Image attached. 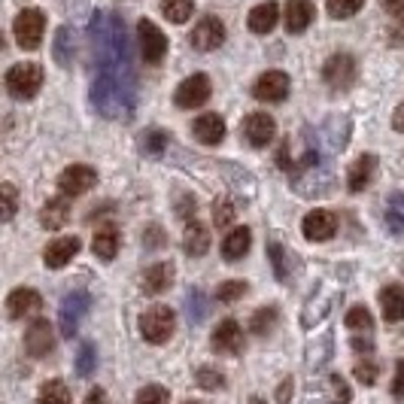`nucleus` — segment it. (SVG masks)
I'll list each match as a JSON object with an SVG mask.
<instances>
[{"label": "nucleus", "mask_w": 404, "mask_h": 404, "mask_svg": "<svg viewBox=\"0 0 404 404\" xmlns=\"http://www.w3.org/2000/svg\"><path fill=\"white\" fill-rule=\"evenodd\" d=\"M67 219H70V204L64 201V195L46 201V207L40 210V225H43V228H49V231L64 228Z\"/></svg>", "instance_id": "nucleus-27"}, {"label": "nucleus", "mask_w": 404, "mask_h": 404, "mask_svg": "<svg viewBox=\"0 0 404 404\" xmlns=\"http://www.w3.org/2000/svg\"><path fill=\"white\" fill-rule=\"evenodd\" d=\"M392 128L395 131H404V104L395 109V116H392Z\"/></svg>", "instance_id": "nucleus-54"}, {"label": "nucleus", "mask_w": 404, "mask_h": 404, "mask_svg": "<svg viewBox=\"0 0 404 404\" xmlns=\"http://www.w3.org/2000/svg\"><path fill=\"white\" fill-rule=\"evenodd\" d=\"M137 52L146 64H162L167 55V37L155 22L140 19L137 22Z\"/></svg>", "instance_id": "nucleus-5"}, {"label": "nucleus", "mask_w": 404, "mask_h": 404, "mask_svg": "<svg viewBox=\"0 0 404 404\" xmlns=\"http://www.w3.org/2000/svg\"><path fill=\"white\" fill-rule=\"evenodd\" d=\"M173 328H176V316H173V310L171 307H149L146 313L140 316V334L146 338L149 343H164V341H171V334H173Z\"/></svg>", "instance_id": "nucleus-6"}, {"label": "nucleus", "mask_w": 404, "mask_h": 404, "mask_svg": "<svg viewBox=\"0 0 404 404\" xmlns=\"http://www.w3.org/2000/svg\"><path fill=\"white\" fill-rule=\"evenodd\" d=\"M386 225H389L392 234H404V195L389 198V204H386Z\"/></svg>", "instance_id": "nucleus-35"}, {"label": "nucleus", "mask_w": 404, "mask_h": 404, "mask_svg": "<svg viewBox=\"0 0 404 404\" xmlns=\"http://www.w3.org/2000/svg\"><path fill=\"white\" fill-rule=\"evenodd\" d=\"M173 286V265L167 262H155L143 271V292L146 295H162Z\"/></svg>", "instance_id": "nucleus-21"}, {"label": "nucleus", "mask_w": 404, "mask_h": 404, "mask_svg": "<svg viewBox=\"0 0 404 404\" xmlns=\"http://www.w3.org/2000/svg\"><path fill=\"white\" fill-rule=\"evenodd\" d=\"M55 61L61 67H70L73 64V31L70 28H61L55 33V49H52Z\"/></svg>", "instance_id": "nucleus-32"}, {"label": "nucleus", "mask_w": 404, "mask_h": 404, "mask_svg": "<svg viewBox=\"0 0 404 404\" xmlns=\"http://www.w3.org/2000/svg\"><path fill=\"white\" fill-rule=\"evenodd\" d=\"M82 404H109V398H107V392L100 389V386H95V389L86 395V401H82Z\"/></svg>", "instance_id": "nucleus-52"}, {"label": "nucleus", "mask_w": 404, "mask_h": 404, "mask_svg": "<svg viewBox=\"0 0 404 404\" xmlns=\"http://www.w3.org/2000/svg\"><path fill=\"white\" fill-rule=\"evenodd\" d=\"M283 19H286V28L292 33H301L307 31L316 19V6L310 0H286V10H283Z\"/></svg>", "instance_id": "nucleus-19"}, {"label": "nucleus", "mask_w": 404, "mask_h": 404, "mask_svg": "<svg viewBox=\"0 0 404 404\" xmlns=\"http://www.w3.org/2000/svg\"><path fill=\"white\" fill-rule=\"evenodd\" d=\"M252 95L258 100H267V104H280L289 95V77L283 70H267L252 82Z\"/></svg>", "instance_id": "nucleus-14"}, {"label": "nucleus", "mask_w": 404, "mask_h": 404, "mask_svg": "<svg viewBox=\"0 0 404 404\" xmlns=\"http://www.w3.org/2000/svg\"><path fill=\"white\" fill-rule=\"evenodd\" d=\"M301 231H304L307 240L313 243H325L334 238V231H338V216L332 213V210H310L304 216V222H301Z\"/></svg>", "instance_id": "nucleus-12"}, {"label": "nucleus", "mask_w": 404, "mask_h": 404, "mask_svg": "<svg viewBox=\"0 0 404 404\" xmlns=\"http://www.w3.org/2000/svg\"><path fill=\"white\" fill-rule=\"evenodd\" d=\"M162 13H164L167 22L186 24L192 15H195V0H164V3H162Z\"/></svg>", "instance_id": "nucleus-30"}, {"label": "nucleus", "mask_w": 404, "mask_h": 404, "mask_svg": "<svg viewBox=\"0 0 404 404\" xmlns=\"http://www.w3.org/2000/svg\"><path fill=\"white\" fill-rule=\"evenodd\" d=\"M380 307H383V319L386 323H401L404 319V289L401 286H386L380 292Z\"/></svg>", "instance_id": "nucleus-28"}, {"label": "nucleus", "mask_w": 404, "mask_h": 404, "mask_svg": "<svg viewBox=\"0 0 404 404\" xmlns=\"http://www.w3.org/2000/svg\"><path fill=\"white\" fill-rule=\"evenodd\" d=\"M0 49H3V37H0Z\"/></svg>", "instance_id": "nucleus-57"}, {"label": "nucleus", "mask_w": 404, "mask_h": 404, "mask_svg": "<svg viewBox=\"0 0 404 404\" xmlns=\"http://www.w3.org/2000/svg\"><path fill=\"white\" fill-rule=\"evenodd\" d=\"M79 249H82V240L73 238V234H67V238H58L43 249V262H46V267L58 271V267L70 265L73 258L79 256Z\"/></svg>", "instance_id": "nucleus-16"}, {"label": "nucleus", "mask_w": 404, "mask_h": 404, "mask_svg": "<svg viewBox=\"0 0 404 404\" xmlns=\"http://www.w3.org/2000/svg\"><path fill=\"white\" fill-rule=\"evenodd\" d=\"M195 137L198 143H207V146H216L225 137V119L219 113H201L195 119Z\"/></svg>", "instance_id": "nucleus-22"}, {"label": "nucleus", "mask_w": 404, "mask_h": 404, "mask_svg": "<svg viewBox=\"0 0 404 404\" xmlns=\"http://www.w3.org/2000/svg\"><path fill=\"white\" fill-rule=\"evenodd\" d=\"M292 386H295V380H292V377H286V380L277 386V404H289L292 401Z\"/></svg>", "instance_id": "nucleus-48"}, {"label": "nucleus", "mask_w": 404, "mask_h": 404, "mask_svg": "<svg viewBox=\"0 0 404 404\" xmlns=\"http://www.w3.org/2000/svg\"><path fill=\"white\" fill-rule=\"evenodd\" d=\"M43 88V67L40 64H31V61H22V64H13L6 70V91L19 100H31L37 91Z\"/></svg>", "instance_id": "nucleus-3"}, {"label": "nucleus", "mask_w": 404, "mask_h": 404, "mask_svg": "<svg viewBox=\"0 0 404 404\" xmlns=\"http://www.w3.org/2000/svg\"><path fill=\"white\" fill-rule=\"evenodd\" d=\"M15 213H19V189L13 182H0V219L10 222Z\"/></svg>", "instance_id": "nucleus-33"}, {"label": "nucleus", "mask_w": 404, "mask_h": 404, "mask_svg": "<svg viewBox=\"0 0 404 404\" xmlns=\"http://www.w3.org/2000/svg\"><path fill=\"white\" fill-rule=\"evenodd\" d=\"M210 91H213L210 79L204 77V73H195V77L182 79L180 86H176L173 100H176V107H182V109H198L210 100Z\"/></svg>", "instance_id": "nucleus-11"}, {"label": "nucleus", "mask_w": 404, "mask_h": 404, "mask_svg": "<svg viewBox=\"0 0 404 404\" xmlns=\"http://www.w3.org/2000/svg\"><path fill=\"white\" fill-rule=\"evenodd\" d=\"M359 77V70H356V61H352V55L347 52H338V55H332L325 61L323 67V79H325V86L328 88H334V91H347L352 82H356Z\"/></svg>", "instance_id": "nucleus-8"}, {"label": "nucleus", "mask_w": 404, "mask_h": 404, "mask_svg": "<svg viewBox=\"0 0 404 404\" xmlns=\"http://www.w3.org/2000/svg\"><path fill=\"white\" fill-rule=\"evenodd\" d=\"M392 395H395V398H404V359L398 362V368H395V377H392Z\"/></svg>", "instance_id": "nucleus-47"}, {"label": "nucleus", "mask_w": 404, "mask_h": 404, "mask_svg": "<svg viewBox=\"0 0 404 404\" xmlns=\"http://www.w3.org/2000/svg\"><path fill=\"white\" fill-rule=\"evenodd\" d=\"M182 249H186V256H204L210 249V228L207 225H201L198 219H192L186 225V231H182Z\"/></svg>", "instance_id": "nucleus-26"}, {"label": "nucleus", "mask_w": 404, "mask_h": 404, "mask_svg": "<svg viewBox=\"0 0 404 404\" xmlns=\"http://www.w3.org/2000/svg\"><path fill=\"white\" fill-rule=\"evenodd\" d=\"M213 350L222 356H238L243 352V328L238 325V319H222L213 332Z\"/></svg>", "instance_id": "nucleus-17"}, {"label": "nucleus", "mask_w": 404, "mask_h": 404, "mask_svg": "<svg viewBox=\"0 0 404 404\" xmlns=\"http://www.w3.org/2000/svg\"><path fill=\"white\" fill-rule=\"evenodd\" d=\"M95 347L91 343H82L79 352H77V374L79 377H88L91 371H95Z\"/></svg>", "instance_id": "nucleus-41"}, {"label": "nucleus", "mask_w": 404, "mask_h": 404, "mask_svg": "<svg viewBox=\"0 0 404 404\" xmlns=\"http://www.w3.org/2000/svg\"><path fill=\"white\" fill-rule=\"evenodd\" d=\"M377 377H380V362H374V359L356 362V380L359 383L371 386V383H377Z\"/></svg>", "instance_id": "nucleus-40"}, {"label": "nucleus", "mask_w": 404, "mask_h": 404, "mask_svg": "<svg viewBox=\"0 0 404 404\" xmlns=\"http://www.w3.org/2000/svg\"><path fill=\"white\" fill-rule=\"evenodd\" d=\"M374 173H377V158L374 155H359L356 164L350 167L347 189L352 192V195H356V192H365L374 182Z\"/></svg>", "instance_id": "nucleus-23"}, {"label": "nucleus", "mask_w": 404, "mask_h": 404, "mask_svg": "<svg viewBox=\"0 0 404 404\" xmlns=\"http://www.w3.org/2000/svg\"><path fill=\"white\" fill-rule=\"evenodd\" d=\"M37 404H70V389L64 386V380H46L40 386Z\"/></svg>", "instance_id": "nucleus-31"}, {"label": "nucleus", "mask_w": 404, "mask_h": 404, "mask_svg": "<svg viewBox=\"0 0 404 404\" xmlns=\"http://www.w3.org/2000/svg\"><path fill=\"white\" fill-rule=\"evenodd\" d=\"M243 295H247V283H243V280H225L216 289V298L222 301V304H231V301H238Z\"/></svg>", "instance_id": "nucleus-39"}, {"label": "nucleus", "mask_w": 404, "mask_h": 404, "mask_svg": "<svg viewBox=\"0 0 404 404\" xmlns=\"http://www.w3.org/2000/svg\"><path fill=\"white\" fill-rule=\"evenodd\" d=\"M274 134H277V122L267 113H249L247 122H243V137H247L252 149H265L274 140Z\"/></svg>", "instance_id": "nucleus-15"}, {"label": "nucleus", "mask_w": 404, "mask_h": 404, "mask_svg": "<svg viewBox=\"0 0 404 404\" xmlns=\"http://www.w3.org/2000/svg\"><path fill=\"white\" fill-rule=\"evenodd\" d=\"M277 323H280V313H277V307H262L256 310L249 319V332L256 334V338H267V334L277 328Z\"/></svg>", "instance_id": "nucleus-29"}, {"label": "nucleus", "mask_w": 404, "mask_h": 404, "mask_svg": "<svg viewBox=\"0 0 404 404\" xmlns=\"http://www.w3.org/2000/svg\"><path fill=\"white\" fill-rule=\"evenodd\" d=\"M182 404H204V401H182Z\"/></svg>", "instance_id": "nucleus-56"}, {"label": "nucleus", "mask_w": 404, "mask_h": 404, "mask_svg": "<svg viewBox=\"0 0 404 404\" xmlns=\"http://www.w3.org/2000/svg\"><path fill=\"white\" fill-rule=\"evenodd\" d=\"M332 392H334V401L332 404H350V386L343 383V377H338V374H332Z\"/></svg>", "instance_id": "nucleus-45"}, {"label": "nucleus", "mask_w": 404, "mask_h": 404, "mask_svg": "<svg viewBox=\"0 0 404 404\" xmlns=\"http://www.w3.org/2000/svg\"><path fill=\"white\" fill-rule=\"evenodd\" d=\"M164 146H167V134L164 131H146L143 134V149H146L149 155H158V153H164Z\"/></svg>", "instance_id": "nucleus-42"}, {"label": "nucleus", "mask_w": 404, "mask_h": 404, "mask_svg": "<svg viewBox=\"0 0 404 404\" xmlns=\"http://www.w3.org/2000/svg\"><path fill=\"white\" fill-rule=\"evenodd\" d=\"M213 222L219 225V228H231V225H234V207L228 204V201H219V204H216V210H213Z\"/></svg>", "instance_id": "nucleus-44"}, {"label": "nucleus", "mask_w": 404, "mask_h": 404, "mask_svg": "<svg viewBox=\"0 0 404 404\" xmlns=\"http://www.w3.org/2000/svg\"><path fill=\"white\" fill-rule=\"evenodd\" d=\"M88 307H91L88 292H70V295L61 301V313H58V323H61V334H64V338H73V334H77V328H79L82 319H86Z\"/></svg>", "instance_id": "nucleus-9"}, {"label": "nucleus", "mask_w": 404, "mask_h": 404, "mask_svg": "<svg viewBox=\"0 0 404 404\" xmlns=\"http://www.w3.org/2000/svg\"><path fill=\"white\" fill-rule=\"evenodd\" d=\"M389 46H404V19L395 22V28L389 31Z\"/></svg>", "instance_id": "nucleus-50"}, {"label": "nucleus", "mask_w": 404, "mask_h": 404, "mask_svg": "<svg viewBox=\"0 0 404 404\" xmlns=\"http://www.w3.org/2000/svg\"><path fill=\"white\" fill-rule=\"evenodd\" d=\"M347 328L350 332H356V334H371V328H374V316H371V310L368 307H352L350 313H347Z\"/></svg>", "instance_id": "nucleus-34"}, {"label": "nucleus", "mask_w": 404, "mask_h": 404, "mask_svg": "<svg viewBox=\"0 0 404 404\" xmlns=\"http://www.w3.org/2000/svg\"><path fill=\"white\" fill-rule=\"evenodd\" d=\"M88 98H91V104H95L98 113L107 116V119L128 122V119H134V113H137V98H134V91L113 77H98Z\"/></svg>", "instance_id": "nucleus-2"}, {"label": "nucleus", "mask_w": 404, "mask_h": 404, "mask_svg": "<svg viewBox=\"0 0 404 404\" xmlns=\"http://www.w3.org/2000/svg\"><path fill=\"white\" fill-rule=\"evenodd\" d=\"M146 247L153 249V247H158V243H164V231H158V228H149V234H146Z\"/></svg>", "instance_id": "nucleus-53"}, {"label": "nucleus", "mask_w": 404, "mask_h": 404, "mask_svg": "<svg viewBox=\"0 0 404 404\" xmlns=\"http://www.w3.org/2000/svg\"><path fill=\"white\" fill-rule=\"evenodd\" d=\"M95 186H98V171L88 164H70L61 171V176H58V189H61V195H67V198H79Z\"/></svg>", "instance_id": "nucleus-7"}, {"label": "nucleus", "mask_w": 404, "mask_h": 404, "mask_svg": "<svg viewBox=\"0 0 404 404\" xmlns=\"http://www.w3.org/2000/svg\"><path fill=\"white\" fill-rule=\"evenodd\" d=\"M88 43L100 67V77H113L119 82L131 79V40L119 15L95 13V19L88 22Z\"/></svg>", "instance_id": "nucleus-1"}, {"label": "nucleus", "mask_w": 404, "mask_h": 404, "mask_svg": "<svg viewBox=\"0 0 404 404\" xmlns=\"http://www.w3.org/2000/svg\"><path fill=\"white\" fill-rule=\"evenodd\" d=\"M40 307H43V298H40V292L31 289V286H19V289H13L10 295H6V313H10V319L31 316V313H37Z\"/></svg>", "instance_id": "nucleus-18"}, {"label": "nucleus", "mask_w": 404, "mask_h": 404, "mask_svg": "<svg viewBox=\"0 0 404 404\" xmlns=\"http://www.w3.org/2000/svg\"><path fill=\"white\" fill-rule=\"evenodd\" d=\"M383 10L395 19H404V0H383Z\"/></svg>", "instance_id": "nucleus-51"}, {"label": "nucleus", "mask_w": 404, "mask_h": 404, "mask_svg": "<svg viewBox=\"0 0 404 404\" xmlns=\"http://www.w3.org/2000/svg\"><path fill=\"white\" fill-rule=\"evenodd\" d=\"M195 380H198V386H201V389H210V392H216V389H222V386H225V374L219 371V368H198Z\"/></svg>", "instance_id": "nucleus-38"}, {"label": "nucleus", "mask_w": 404, "mask_h": 404, "mask_svg": "<svg viewBox=\"0 0 404 404\" xmlns=\"http://www.w3.org/2000/svg\"><path fill=\"white\" fill-rule=\"evenodd\" d=\"M225 43V24L216 19V15H204L195 31H192V46L198 49V52H213Z\"/></svg>", "instance_id": "nucleus-13"}, {"label": "nucleus", "mask_w": 404, "mask_h": 404, "mask_svg": "<svg viewBox=\"0 0 404 404\" xmlns=\"http://www.w3.org/2000/svg\"><path fill=\"white\" fill-rule=\"evenodd\" d=\"M13 33H15V43H19L22 49H28V52H33V49H40V43H43V33H46V15L43 10H22L19 15H15L13 22Z\"/></svg>", "instance_id": "nucleus-4"}, {"label": "nucleus", "mask_w": 404, "mask_h": 404, "mask_svg": "<svg viewBox=\"0 0 404 404\" xmlns=\"http://www.w3.org/2000/svg\"><path fill=\"white\" fill-rule=\"evenodd\" d=\"M277 22H280V3H274V0L258 3L256 10L249 13V19H247L252 33H271L277 28Z\"/></svg>", "instance_id": "nucleus-25"}, {"label": "nucleus", "mask_w": 404, "mask_h": 404, "mask_svg": "<svg viewBox=\"0 0 404 404\" xmlns=\"http://www.w3.org/2000/svg\"><path fill=\"white\" fill-rule=\"evenodd\" d=\"M352 350L356 352H371L374 350V341H371V334H356V338H352Z\"/></svg>", "instance_id": "nucleus-49"}, {"label": "nucleus", "mask_w": 404, "mask_h": 404, "mask_svg": "<svg viewBox=\"0 0 404 404\" xmlns=\"http://www.w3.org/2000/svg\"><path fill=\"white\" fill-rule=\"evenodd\" d=\"M119 247H122V234H119V228H116L113 222L100 225V228L95 231V238H91V249H95V256L104 258V262L119 256Z\"/></svg>", "instance_id": "nucleus-20"}, {"label": "nucleus", "mask_w": 404, "mask_h": 404, "mask_svg": "<svg viewBox=\"0 0 404 404\" xmlns=\"http://www.w3.org/2000/svg\"><path fill=\"white\" fill-rule=\"evenodd\" d=\"M267 252H271V258H274V274H277V280H289V265H286V252H280V243L271 240Z\"/></svg>", "instance_id": "nucleus-43"}, {"label": "nucleus", "mask_w": 404, "mask_h": 404, "mask_svg": "<svg viewBox=\"0 0 404 404\" xmlns=\"http://www.w3.org/2000/svg\"><path fill=\"white\" fill-rule=\"evenodd\" d=\"M24 350H28V356H33V359H46L49 352L55 350V332H52V323H49V319L37 316L28 325V332H24Z\"/></svg>", "instance_id": "nucleus-10"}, {"label": "nucleus", "mask_w": 404, "mask_h": 404, "mask_svg": "<svg viewBox=\"0 0 404 404\" xmlns=\"http://www.w3.org/2000/svg\"><path fill=\"white\" fill-rule=\"evenodd\" d=\"M249 404H265V401H262V398H252V401H249Z\"/></svg>", "instance_id": "nucleus-55"}, {"label": "nucleus", "mask_w": 404, "mask_h": 404, "mask_svg": "<svg viewBox=\"0 0 404 404\" xmlns=\"http://www.w3.org/2000/svg\"><path fill=\"white\" fill-rule=\"evenodd\" d=\"M134 404H171V392L164 389V386H143V389L137 392V398H134Z\"/></svg>", "instance_id": "nucleus-37"}, {"label": "nucleus", "mask_w": 404, "mask_h": 404, "mask_svg": "<svg viewBox=\"0 0 404 404\" xmlns=\"http://www.w3.org/2000/svg\"><path fill=\"white\" fill-rule=\"evenodd\" d=\"M186 304H192V319H195V323L207 313V310H204V295H201L198 289H192L189 295H186Z\"/></svg>", "instance_id": "nucleus-46"}, {"label": "nucleus", "mask_w": 404, "mask_h": 404, "mask_svg": "<svg viewBox=\"0 0 404 404\" xmlns=\"http://www.w3.org/2000/svg\"><path fill=\"white\" fill-rule=\"evenodd\" d=\"M362 6H365V0H328L325 10L332 19H350V15H356Z\"/></svg>", "instance_id": "nucleus-36"}, {"label": "nucleus", "mask_w": 404, "mask_h": 404, "mask_svg": "<svg viewBox=\"0 0 404 404\" xmlns=\"http://www.w3.org/2000/svg\"><path fill=\"white\" fill-rule=\"evenodd\" d=\"M252 247V231L238 225V228H228V234L222 238V258L225 262H238L243 258Z\"/></svg>", "instance_id": "nucleus-24"}]
</instances>
